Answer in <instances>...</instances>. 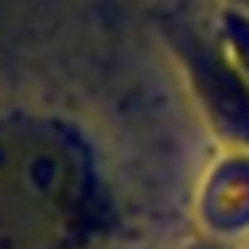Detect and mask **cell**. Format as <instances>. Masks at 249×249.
Returning a JSON list of instances; mask_svg holds the SVG:
<instances>
[{"mask_svg": "<svg viewBox=\"0 0 249 249\" xmlns=\"http://www.w3.org/2000/svg\"><path fill=\"white\" fill-rule=\"evenodd\" d=\"M222 31H226V39H230V47H233L237 62H241V66H245V74H249V19H245V16H237V12H230V16L222 19Z\"/></svg>", "mask_w": 249, "mask_h": 249, "instance_id": "3", "label": "cell"}, {"mask_svg": "<svg viewBox=\"0 0 249 249\" xmlns=\"http://www.w3.org/2000/svg\"><path fill=\"white\" fill-rule=\"evenodd\" d=\"M195 82H198L218 128L249 140V78H241L222 54L198 51L195 54Z\"/></svg>", "mask_w": 249, "mask_h": 249, "instance_id": "2", "label": "cell"}, {"mask_svg": "<svg viewBox=\"0 0 249 249\" xmlns=\"http://www.w3.org/2000/svg\"><path fill=\"white\" fill-rule=\"evenodd\" d=\"M101 222L86 152L51 121L0 124V249H78Z\"/></svg>", "mask_w": 249, "mask_h": 249, "instance_id": "1", "label": "cell"}]
</instances>
